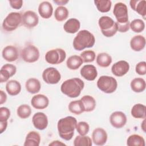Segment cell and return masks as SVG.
<instances>
[{"label": "cell", "mask_w": 146, "mask_h": 146, "mask_svg": "<svg viewBox=\"0 0 146 146\" xmlns=\"http://www.w3.org/2000/svg\"><path fill=\"white\" fill-rule=\"evenodd\" d=\"M9 3L12 8L18 10L22 7L23 1L22 0H12L9 1Z\"/></svg>", "instance_id": "44"}, {"label": "cell", "mask_w": 146, "mask_h": 146, "mask_svg": "<svg viewBox=\"0 0 146 146\" xmlns=\"http://www.w3.org/2000/svg\"><path fill=\"white\" fill-rule=\"evenodd\" d=\"M141 127L142 129L143 130L144 132H145V119H144V120L143 121L141 124Z\"/></svg>", "instance_id": "49"}, {"label": "cell", "mask_w": 146, "mask_h": 146, "mask_svg": "<svg viewBox=\"0 0 146 146\" xmlns=\"http://www.w3.org/2000/svg\"><path fill=\"white\" fill-rule=\"evenodd\" d=\"M32 106L37 110H43L47 107L49 104L48 98L44 95L38 94L34 95L31 100Z\"/></svg>", "instance_id": "17"}, {"label": "cell", "mask_w": 146, "mask_h": 146, "mask_svg": "<svg viewBox=\"0 0 146 146\" xmlns=\"http://www.w3.org/2000/svg\"><path fill=\"white\" fill-rule=\"evenodd\" d=\"M17 113L21 119L28 118L31 114V108L27 104H22L18 107Z\"/></svg>", "instance_id": "37"}, {"label": "cell", "mask_w": 146, "mask_h": 146, "mask_svg": "<svg viewBox=\"0 0 146 146\" xmlns=\"http://www.w3.org/2000/svg\"><path fill=\"white\" fill-rule=\"evenodd\" d=\"M92 142L91 139L86 135H78L74 140L75 146H91Z\"/></svg>", "instance_id": "36"}, {"label": "cell", "mask_w": 146, "mask_h": 146, "mask_svg": "<svg viewBox=\"0 0 146 146\" xmlns=\"http://www.w3.org/2000/svg\"><path fill=\"white\" fill-rule=\"evenodd\" d=\"M80 27V23L79 20L76 18H70L65 22L63 29L67 33L74 34L79 30Z\"/></svg>", "instance_id": "23"}, {"label": "cell", "mask_w": 146, "mask_h": 146, "mask_svg": "<svg viewBox=\"0 0 146 146\" xmlns=\"http://www.w3.org/2000/svg\"><path fill=\"white\" fill-rule=\"evenodd\" d=\"M66 53L62 48H57L47 51L45 55L46 61L51 64H58L62 63L66 59Z\"/></svg>", "instance_id": "7"}, {"label": "cell", "mask_w": 146, "mask_h": 146, "mask_svg": "<svg viewBox=\"0 0 146 146\" xmlns=\"http://www.w3.org/2000/svg\"><path fill=\"white\" fill-rule=\"evenodd\" d=\"M84 112L92 111L96 107L95 99L90 95H84L80 99Z\"/></svg>", "instance_id": "27"}, {"label": "cell", "mask_w": 146, "mask_h": 146, "mask_svg": "<svg viewBox=\"0 0 146 146\" xmlns=\"http://www.w3.org/2000/svg\"><path fill=\"white\" fill-rule=\"evenodd\" d=\"M130 86L133 92H141L145 90L146 83L144 79L141 78H136L131 81Z\"/></svg>", "instance_id": "30"}, {"label": "cell", "mask_w": 146, "mask_h": 146, "mask_svg": "<svg viewBox=\"0 0 146 146\" xmlns=\"http://www.w3.org/2000/svg\"><path fill=\"white\" fill-rule=\"evenodd\" d=\"M66 145L64 143H62L60 141L58 140H55V141H53L52 143L49 144V145H53V146H55V145Z\"/></svg>", "instance_id": "48"}, {"label": "cell", "mask_w": 146, "mask_h": 146, "mask_svg": "<svg viewBox=\"0 0 146 146\" xmlns=\"http://www.w3.org/2000/svg\"><path fill=\"white\" fill-rule=\"evenodd\" d=\"M136 73L140 75H144L146 74V62L142 61L139 62L135 67Z\"/></svg>", "instance_id": "42"}, {"label": "cell", "mask_w": 146, "mask_h": 146, "mask_svg": "<svg viewBox=\"0 0 146 146\" xmlns=\"http://www.w3.org/2000/svg\"><path fill=\"white\" fill-rule=\"evenodd\" d=\"M17 71L15 66L11 64H5L0 70V82L3 83L7 82L9 79L15 75Z\"/></svg>", "instance_id": "15"}, {"label": "cell", "mask_w": 146, "mask_h": 146, "mask_svg": "<svg viewBox=\"0 0 146 146\" xmlns=\"http://www.w3.org/2000/svg\"><path fill=\"white\" fill-rule=\"evenodd\" d=\"M38 16L36 13L33 11H26L22 16V23L26 28L32 29L35 27L38 24Z\"/></svg>", "instance_id": "11"}, {"label": "cell", "mask_w": 146, "mask_h": 146, "mask_svg": "<svg viewBox=\"0 0 146 146\" xmlns=\"http://www.w3.org/2000/svg\"><path fill=\"white\" fill-rule=\"evenodd\" d=\"M68 110L71 113L75 115H80L84 112L80 99L71 102L68 104Z\"/></svg>", "instance_id": "33"}, {"label": "cell", "mask_w": 146, "mask_h": 146, "mask_svg": "<svg viewBox=\"0 0 146 146\" xmlns=\"http://www.w3.org/2000/svg\"><path fill=\"white\" fill-rule=\"evenodd\" d=\"M54 2L56 3L58 5H64L68 2V1H64V0H54Z\"/></svg>", "instance_id": "47"}, {"label": "cell", "mask_w": 146, "mask_h": 146, "mask_svg": "<svg viewBox=\"0 0 146 146\" xmlns=\"http://www.w3.org/2000/svg\"><path fill=\"white\" fill-rule=\"evenodd\" d=\"M107 133L102 128H95L92 133V138L94 143L97 145H103L107 140Z\"/></svg>", "instance_id": "16"}, {"label": "cell", "mask_w": 146, "mask_h": 146, "mask_svg": "<svg viewBox=\"0 0 146 146\" xmlns=\"http://www.w3.org/2000/svg\"><path fill=\"white\" fill-rule=\"evenodd\" d=\"M21 55L25 62L34 63L39 59L40 54L36 47L33 44H29L22 49Z\"/></svg>", "instance_id": "8"}, {"label": "cell", "mask_w": 146, "mask_h": 146, "mask_svg": "<svg viewBox=\"0 0 146 146\" xmlns=\"http://www.w3.org/2000/svg\"><path fill=\"white\" fill-rule=\"evenodd\" d=\"M7 126V121H0V133H2L6 129Z\"/></svg>", "instance_id": "46"}, {"label": "cell", "mask_w": 146, "mask_h": 146, "mask_svg": "<svg viewBox=\"0 0 146 146\" xmlns=\"http://www.w3.org/2000/svg\"><path fill=\"white\" fill-rule=\"evenodd\" d=\"M80 75L85 79L89 81L94 80L98 76V71L95 66L92 64L84 65L80 69Z\"/></svg>", "instance_id": "18"}, {"label": "cell", "mask_w": 146, "mask_h": 146, "mask_svg": "<svg viewBox=\"0 0 146 146\" xmlns=\"http://www.w3.org/2000/svg\"><path fill=\"white\" fill-rule=\"evenodd\" d=\"M69 15V12L68 9L63 6H60L58 7L54 13V17L57 21L62 22L66 20Z\"/></svg>", "instance_id": "34"}, {"label": "cell", "mask_w": 146, "mask_h": 146, "mask_svg": "<svg viewBox=\"0 0 146 146\" xmlns=\"http://www.w3.org/2000/svg\"><path fill=\"white\" fill-rule=\"evenodd\" d=\"M98 88L106 94H111L115 92L117 87V82L112 76L103 75L97 81Z\"/></svg>", "instance_id": "5"}, {"label": "cell", "mask_w": 146, "mask_h": 146, "mask_svg": "<svg viewBox=\"0 0 146 146\" xmlns=\"http://www.w3.org/2000/svg\"><path fill=\"white\" fill-rule=\"evenodd\" d=\"M6 90L10 95L16 96L21 91V85L17 80H10L6 84Z\"/></svg>", "instance_id": "26"}, {"label": "cell", "mask_w": 146, "mask_h": 146, "mask_svg": "<svg viewBox=\"0 0 146 146\" xmlns=\"http://www.w3.org/2000/svg\"><path fill=\"white\" fill-rule=\"evenodd\" d=\"M22 22V16L19 13L11 12L5 18L2 23V27L6 31H14Z\"/></svg>", "instance_id": "6"}, {"label": "cell", "mask_w": 146, "mask_h": 146, "mask_svg": "<svg viewBox=\"0 0 146 146\" xmlns=\"http://www.w3.org/2000/svg\"><path fill=\"white\" fill-rule=\"evenodd\" d=\"M95 42L94 35L89 31H79L73 40V47L77 51H81L86 48L93 47Z\"/></svg>", "instance_id": "3"}, {"label": "cell", "mask_w": 146, "mask_h": 146, "mask_svg": "<svg viewBox=\"0 0 146 146\" xmlns=\"http://www.w3.org/2000/svg\"><path fill=\"white\" fill-rule=\"evenodd\" d=\"M10 116V111L9 108L5 107L0 108V121H7Z\"/></svg>", "instance_id": "41"}, {"label": "cell", "mask_w": 146, "mask_h": 146, "mask_svg": "<svg viewBox=\"0 0 146 146\" xmlns=\"http://www.w3.org/2000/svg\"><path fill=\"white\" fill-rule=\"evenodd\" d=\"M117 24V31H119L120 33H125L127 31L129 30V24L130 22L129 21L126 22V23H118L116 22Z\"/></svg>", "instance_id": "43"}, {"label": "cell", "mask_w": 146, "mask_h": 146, "mask_svg": "<svg viewBox=\"0 0 146 146\" xmlns=\"http://www.w3.org/2000/svg\"><path fill=\"white\" fill-rule=\"evenodd\" d=\"M83 63L82 59L80 56L74 55L70 56L67 59L66 61V65L70 70H75L78 69Z\"/></svg>", "instance_id": "29"}, {"label": "cell", "mask_w": 146, "mask_h": 146, "mask_svg": "<svg viewBox=\"0 0 146 146\" xmlns=\"http://www.w3.org/2000/svg\"><path fill=\"white\" fill-rule=\"evenodd\" d=\"M7 100V95L3 91H0V104H2L5 103Z\"/></svg>", "instance_id": "45"}, {"label": "cell", "mask_w": 146, "mask_h": 146, "mask_svg": "<svg viewBox=\"0 0 146 146\" xmlns=\"http://www.w3.org/2000/svg\"><path fill=\"white\" fill-rule=\"evenodd\" d=\"M26 89L30 94H34L38 93L41 88V84L39 80L36 78H30L25 84Z\"/></svg>", "instance_id": "25"}, {"label": "cell", "mask_w": 146, "mask_h": 146, "mask_svg": "<svg viewBox=\"0 0 146 146\" xmlns=\"http://www.w3.org/2000/svg\"><path fill=\"white\" fill-rule=\"evenodd\" d=\"M129 70V63L125 60H119L114 63L111 67L112 74L116 76H123L125 75Z\"/></svg>", "instance_id": "14"}, {"label": "cell", "mask_w": 146, "mask_h": 146, "mask_svg": "<svg viewBox=\"0 0 146 146\" xmlns=\"http://www.w3.org/2000/svg\"><path fill=\"white\" fill-rule=\"evenodd\" d=\"M77 132L80 135H86L90 130L89 124L86 121H80L77 123L76 126Z\"/></svg>", "instance_id": "40"}, {"label": "cell", "mask_w": 146, "mask_h": 146, "mask_svg": "<svg viewBox=\"0 0 146 146\" xmlns=\"http://www.w3.org/2000/svg\"><path fill=\"white\" fill-rule=\"evenodd\" d=\"M145 105L140 103L136 104L131 109V115L136 119H145Z\"/></svg>", "instance_id": "28"}, {"label": "cell", "mask_w": 146, "mask_h": 146, "mask_svg": "<svg viewBox=\"0 0 146 146\" xmlns=\"http://www.w3.org/2000/svg\"><path fill=\"white\" fill-rule=\"evenodd\" d=\"M113 13L116 19L117 23H123L129 21L127 6L124 3H116L114 6Z\"/></svg>", "instance_id": "9"}, {"label": "cell", "mask_w": 146, "mask_h": 146, "mask_svg": "<svg viewBox=\"0 0 146 146\" xmlns=\"http://www.w3.org/2000/svg\"><path fill=\"white\" fill-rule=\"evenodd\" d=\"M129 5L132 9L145 19L146 1L145 0H131Z\"/></svg>", "instance_id": "20"}, {"label": "cell", "mask_w": 146, "mask_h": 146, "mask_svg": "<svg viewBox=\"0 0 146 146\" xmlns=\"http://www.w3.org/2000/svg\"><path fill=\"white\" fill-rule=\"evenodd\" d=\"M80 56L82 59L83 62L89 63V62H92L95 60L96 55L94 51L86 50L83 51L80 54Z\"/></svg>", "instance_id": "39"}, {"label": "cell", "mask_w": 146, "mask_h": 146, "mask_svg": "<svg viewBox=\"0 0 146 146\" xmlns=\"http://www.w3.org/2000/svg\"><path fill=\"white\" fill-rule=\"evenodd\" d=\"M98 24L102 33L106 37H112L117 31L116 23L110 17H101L98 21Z\"/></svg>", "instance_id": "4"}, {"label": "cell", "mask_w": 146, "mask_h": 146, "mask_svg": "<svg viewBox=\"0 0 146 146\" xmlns=\"http://www.w3.org/2000/svg\"><path fill=\"white\" fill-rule=\"evenodd\" d=\"M94 3L98 11L101 13L108 12L112 6V2L109 0H96Z\"/></svg>", "instance_id": "35"}, {"label": "cell", "mask_w": 146, "mask_h": 146, "mask_svg": "<svg viewBox=\"0 0 146 146\" xmlns=\"http://www.w3.org/2000/svg\"><path fill=\"white\" fill-rule=\"evenodd\" d=\"M38 12L39 15L43 18H50L52 16L53 13L52 6L49 2L43 1L39 5Z\"/></svg>", "instance_id": "22"}, {"label": "cell", "mask_w": 146, "mask_h": 146, "mask_svg": "<svg viewBox=\"0 0 146 146\" xmlns=\"http://www.w3.org/2000/svg\"><path fill=\"white\" fill-rule=\"evenodd\" d=\"M127 116L121 111H115L113 112L110 117V121L112 127L115 128H121L123 127L127 123Z\"/></svg>", "instance_id": "12"}, {"label": "cell", "mask_w": 146, "mask_h": 146, "mask_svg": "<svg viewBox=\"0 0 146 146\" xmlns=\"http://www.w3.org/2000/svg\"><path fill=\"white\" fill-rule=\"evenodd\" d=\"M127 144L128 146H145V143L144 139L141 136L133 134L128 137Z\"/></svg>", "instance_id": "32"}, {"label": "cell", "mask_w": 146, "mask_h": 146, "mask_svg": "<svg viewBox=\"0 0 146 146\" xmlns=\"http://www.w3.org/2000/svg\"><path fill=\"white\" fill-rule=\"evenodd\" d=\"M76 124L77 120L73 116H68L60 119L57 124L59 136L65 140H70L74 135Z\"/></svg>", "instance_id": "1"}, {"label": "cell", "mask_w": 146, "mask_h": 146, "mask_svg": "<svg viewBox=\"0 0 146 146\" xmlns=\"http://www.w3.org/2000/svg\"><path fill=\"white\" fill-rule=\"evenodd\" d=\"M129 28L135 33H141L145 28L144 22L140 19H136L130 22Z\"/></svg>", "instance_id": "38"}, {"label": "cell", "mask_w": 146, "mask_h": 146, "mask_svg": "<svg viewBox=\"0 0 146 146\" xmlns=\"http://www.w3.org/2000/svg\"><path fill=\"white\" fill-rule=\"evenodd\" d=\"M2 57L6 61L11 62L18 59L19 56L18 51L14 46H7L2 50Z\"/></svg>", "instance_id": "19"}, {"label": "cell", "mask_w": 146, "mask_h": 146, "mask_svg": "<svg viewBox=\"0 0 146 146\" xmlns=\"http://www.w3.org/2000/svg\"><path fill=\"white\" fill-rule=\"evenodd\" d=\"M112 58L107 53H99L96 57V63L102 67H107L112 63Z\"/></svg>", "instance_id": "31"}, {"label": "cell", "mask_w": 146, "mask_h": 146, "mask_svg": "<svg viewBox=\"0 0 146 146\" xmlns=\"http://www.w3.org/2000/svg\"><path fill=\"white\" fill-rule=\"evenodd\" d=\"M145 46V38L141 35H135L130 40V46L135 51H140L143 50Z\"/></svg>", "instance_id": "21"}, {"label": "cell", "mask_w": 146, "mask_h": 146, "mask_svg": "<svg viewBox=\"0 0 146 146\" xmlns=\"http://www.w3.org/2000/svg\"><path fill=\"white\" fill-rule=\"evenodd\" d=\"M84 87V83L82 79L74 78L65 80L60 86V91L67 96L74 98L80 95Z\"/></svg>", "instance_id": "2"}, {"label": "cell", "mask_w": 146, "mask_h": 146, "mask_svg": "<svg viewBox=\"0 0 146 146\" xmlns=\"http://www.w3.org/2000/svg\"><path fill=\"white\" fill-rule=\"evenodd\" d=\"M42 78L47 84H57L61 79V75L59 71L54 67H48L42 73Z\"/></svg>", "instance_id": "10"}, {"label": "cell", "mask_w": 146, "mask_h": 146, "mask_svg": "<svg viewBox=\"0 0 146 146\" xmlns=\"http://www.w3.org/2000/svg\"><path fill=\"white\" fill-rule=\"evenodd\" d=\"M40 142V136L36 131L29 132L25 139L24 146H39Z\"/></svg>", "instance_id": "24"}, {"label": "cell", "mask_w": 146, "mask_h": 146, "mask_svg": "<svg viewBox=\"0 0 146 146\" xmlns=\"http://www.w3.org/2000/svg\"><path fill=\"white\" fill-rule=\"evenodd\" d=\"M32 122L34 126L39 130L46 129L48 123L47 115L43 112H36L33 115Z\"/></svg>", "instance_id": "13"}]
</instances>
